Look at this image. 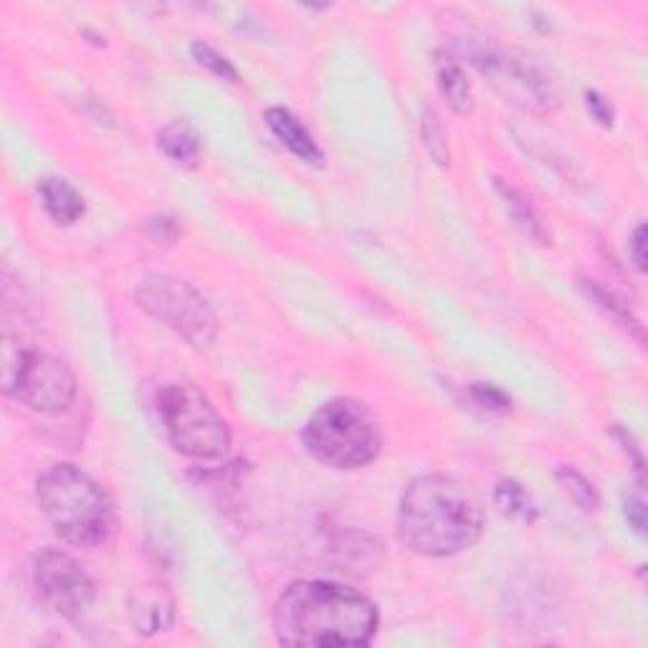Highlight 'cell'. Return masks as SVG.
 <instances>
[{"label":"cell","instance_id":"6da1fadb","mask_svg":"<svg viewBox=\"0 0 648 648\" xmlns=\"http://www.w3.org/2000/svg\"><path fill=\"white\" fill-rule=\"evenodd\" d=\"M377 631V608L353 588L327 580H296L274 608L282 646H367Z\"/></svg>","mask_w":648,"mask_h":648},{"label":"cell","instance_id":"7a4b0ae2","mask_svg":"<svg viewBox=\"0 0 648 648\" xmlns=\"http://www.w3.org/2000/svg\"><path fill=\"white\" fill-rule=\"evenodd\" d=\"M484 509L479 497L446 474L413 479L397 504V537L425 558H449L481 540Z\"/></svg>","mask_w":648,"mask_h":648},{"label":"cell","instance_id":"3957f363","mask_svg":"<svg viewBox=\"0 0 648 648\" xmlns=\"http://www.w3.org/2000/svg\"><path fill=\"white\" fill-rule=\"evenodd\" d=\"M36 499L51 530L73 548H101L112 534L115 514L105 489L73 464L46 469L36 481Z\"/></svg>","mask_w":648,"mask_h":648},{"label":"cell","instance_id":"277c9868","mask_svg":"<svg viewBox=\"0 0 648 648\" xmlns=\"http://www.w3.org/2000/svg\"><path fill=\"white\" fill-rule=\"evenodd\" d=\"M302 446L317 464L350 471L373 464L383 449V433L365 403L335 397L312 413L302 429Z\"/></svg>","mask_w":648,"mask_h":648},{"label":"cell","instance_id":"5b68a950","mask_svg":"<svg viewBox=\"0 0 648 648\" xmlns=\"http://www.w3.org/2000/svg\"><path fill=\"white\" fill-rule=\"evenodd\" d=\"M471 63L499 97L522 112L548 117L562 105V89L550 67L514 46L484 43L469 53Z\"/></svg>","mask_w":648,"mask_h":648},{"label":"cell","instance_id":"8992f818","mask_svg":"<svg viewBox=\"0 0 648 648\" xmlns=\"http://www.w3.org/2000/svg\"><path fill=\"white\" fill-rule=\"evenodd\" d=\"M157 413L173 449L188 459H220L230 446V431L210 397L193 383H168L157 391Z\"/></svg>","mask_w":648,"mask_h":648},{"label":"cell","instance_id":"52a82bcc","mask_svg":"<svg viewBox=\"0 0 648 648\" xmlns=\"http://www.w3.org/2000/svg\"><path fill=\"white\" fill-rule=\"evenodd\" d=\"M3 391L26 409L43 415L63 413L77 395V377L67 363L21 337H3Z\"/></svg>","mask_w":648,"mask_h":648},{"label":"cell","instance_id":"ba28073f","mask_svg":"<svg viewBox=\"0 0 648 648\" xmlns=\"http://www.w3.org/2000/svg\"><path fill=\"white\" fill-rule=\"evenodd\" d=\"M137 307L165 324L190 347L208 350L218 337V317L196 286L173 274H150L137 284Z\"/></svg>","mask_w":648,"mask_h":648},{"label":"cell","instance_id":"9c48e42d","mask_svg":"<svg viewBox=\"0 0 648 648\" xmlns=\"http://www.w3.org/2000/svg\"><path fill=\"white\" fill-rule=\"evenodd\" d=\"M33 586L39 590L46 608L79 624L95 606L97 588L89 572L63 550H43L33 562Z\"/></svg>","mask_w":648,"mask_h":648},{"label":"cell","instance_id":"30bf717a","mask_svg":"<svg viewBox=\"0 0 648 648\" xmlns=\"http://www.w3.org/2000/svg\"><path fill=\"white\" fill-rule=\"evenodd\" d=\"M129 620L140 636L168 631L175 620V600L160 582H143L129 592Z\"/></svg>","mask_w":648,"mask_h":648},{"label":"cell","instance_id":"8fae6325","mask_svg":"<svg viewBox=\"0 0 648 648\" xmlns=\"http://www.w3.org/2000/svg\"><path fill=\"white\" fill-rule=\"evenodd\" d=\"M266 125L274 132L276 140H279L292 155L300 157L302 163L314 165V168H322L324 153L320 150L317 140H314L310 129L304 127L300 119L289 112V109H284V107L266 109Z\"/></svg>","mask_w":648,"mask_h":648},{"label":"cell","instance_id":"7c38bea8","mask_svg":"<svg viewBox=\"0 0 648 648\" xmlns=\"http://www.w3.org/2000/svg\"><path fill=\"white\" fill-rule=\"evenodd\" d=\"M43 208L59 226H71L85 216V198L63 178H46L39 185Z\"/></svg>","mask_w":648,"mask_h":648},{"label":"cell","instance_id":"4fadbf2b","mask_svg":"<svg viewBox=\"0 0 648 648\" xmlns=\"http://www.w3.org/2000/svg\"><path fill=\"white\" fill-rule=\"evenodd\" d=\"M494 188H497L499 196H502L509 216H512V220H514V226L520 228L527 238H532L534 244H540V246L548 244L550 236H548V230H544L540 213L534 210L532 200L527 198L520 188H514V185L507 183V180L497 178Z\"/></svg>","mask_w":648,"mask_h":648},{"label":"cell","instance_id":"5bb4252c","mask_svg":"<svg viewBox=\"0 0 648 648\" xmlns=\"http://www.w3.org/2000/svg\"><path fill=\"white\" fill-rule=\"evenodd\" d=\"M157 147L165 157H170L178 165H196L200 157V137L196 127L185 119H175V122L165 125L157 132Z\"/></svg>","mask_w":648,"mask_h":648},{"label":"cell","instance_id":"9a60e30c","mask_svg":"<svg viewBox=\"0 0 648 648\" xmlns=\"http://www.w3.org/2000/svg\"><path fill=\"white\" fill-rule=\"evenodd\" d=\"M580 289L600 312L606 314V317L613 320L618 327H624L628 335H634L638 342H644V324L634 317V312L628 310V304L624 300H618L613 292L606 289V286L598 284L596 279H580Z\"/></svg>","mask_w":648,"mask_h":648},{"label":"cell","instance_id":"2e32d148","mask_svg":"<svg viewBox=\"0 0 648 648\" xmlns=\"http://www.w3.org/2000/svg\"><path fill=\"white\" fill-rule=\"evenodd\" d=\"M494 504L499 514L509 517V520L532 524L537 520V504L530 492L514 479H502L494 489Z\"/></svg>","mask_w":648,"mask_h":648},{"label":"cell","instance_id":"e0dca14e","mask_svg":"<svg viewBox=\"0 0 648 648\" xmlns=\"http://www.w3.org/2000/svg\"><path fill=\"white\" fill-rule=\"evenodd\" d=\"M439 91L441 97L446 99V105L451 107V112L456 115H469L474 109V95H471V85L467 79L464 69L453 61H443L439 67Z\"/></svg>","mask_w":648,"mask_h":648},{"label":"cell","instance_id":"ac0fdd59","mask_svg":"<svg viewBox=\"0 0 648 648\" xmlns=\"http://www.w3.org/2000/svg\"><path fill=\"white\" fill-rule=\"evenodd\" d=\"M554 479H558L562 492L576 502L580 512H596L600 504V497L596 492V487L588 481V477H582L580 471L572 467H560L558 471H554Z\"/></svg>","mask_w":648,"mask_h":648},{"label":"cell","instance_id":"d6986e66","mask_svg":"<svg viewBox=\"0 0 648 648\" xmlns=\"http://www.w3.org/2000/svg\"><path fill=\"white\" fill-rule=\"evenodd\" d=\"M421 135L425 153L431 155V160L439 165V168H446L451 163V150H449V135L443 129L439 115L433 109H423L421 115Z\"/></svg>","mask_w":648,"mask_h":648},{"label":"cell","instance_id":"ffe728a7","mask_svg":"<svg viewBox=\"0 0 648 648\" xmlns=\"http://www.w3.org/2000/svg\"><path fill=\"white\" fill-rule=\"evenodd\" d=\"M193 59H196L203 69H208L210 73H216L224 81H238V71L234 63H230L224 53H218L216 49H210L208 43H193L190 46Z\"/></svg>","mask_w":648,"mask_h":648},{"label":"cell","instance_id":"44dd1931","mask_svg":"<svg viewBox=\"0 0 648 648\" xmlns=\"http://www.w3.org/2000/svg\"><path fill=\"white\" fill-rule=\"evenodd\" d=\"M469 393L481 405V409H487L492 413H509V409H512V401H509V395L504 391H499L497 385L474 383L469 387Z\"/></svg>","mask_w":648,"mask_h":648},{"label":"cell","instance_id":"7402d4cb","mask_svg":"<svg viewBox=\"0 0 648 648\" xmlns=\"http://www.w3.org/2000/svg\"><path fill=\"white\" fill-rule=\"evenodd\" d=\"M145 230H147V236H150L153 240H157V244H165V246L175 244V240H178V236H180V228L170 216L147 218L145 220Z\"/></svg>","mask_w":648,"mask_h":648},{"label":"cell","instance_id":"603a6c76","mask_svg":"<svg viewBox=\"0 0 648 648\" xmlns=\"http://www.w3.org/2000/svg\"><path fill=\"white\" fill-rule=\"evenodd\" d=\"M586 107H588L590 117L596 119L600 127H613L616 115H613V109H610L608 99L603 95H598V91H592V89L586 91Z\"/></svg>","mask_w":648,"mask_h":648},{"label":"cell","instance_id":"cb8c5ba5","mask_svg":"<svg viewBox=\"0 0 648 648\" xmlns=\"http://www.w3.org/2000/svg\"><path fill=\"white\" fill-rule=\"evenodd\" d=\"M624 512H626V520L628 524L634 527V532L644 534L646 532V507L638 497H628L624 502Z\"/></svg>","mask_w":648,"mask_h":648},{"label":"cell","instance_id":"d4e9b609","mask_svg":"<svg viewBox=\"0 0 648 648\" xmlns=\"http://www.w3.org/2000/svg\"><path fill=\"white\" fill-rule=\"evenodd\" d=\"M628 252H631V258L638 272H646V226L638 224L631 240H628Z\"/></svg>","mask_w":648,"mask_h":648},{"label":"cell","instance_id":"484cf974","mask_svg":"<svg viewBox=\"0 0 648 648\" xmlns=\"http://www.w3.org/2000/svg\"><path fill=\"white\" fill-rule=\"evenodd\" d=\"M616 436H618V441L624 443V449H626V453H631L634 456V469H636V474H638V479H644V459H641V451H638V446H636V441H634V436L631 433H626L624 429H616L613 431Z\"/></svg>","mask_w":648,"mask_h":648}]
</instances>
